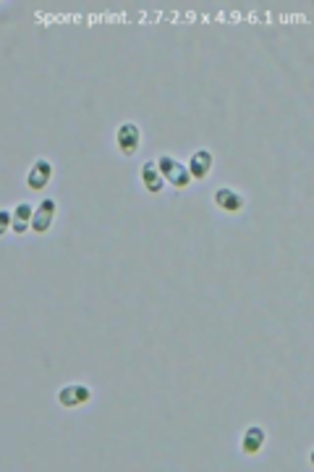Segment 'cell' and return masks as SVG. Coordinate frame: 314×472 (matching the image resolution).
<instances>
[{
    "label": "cell",
    "mask_w": 314,
    "mask_h": 472,
    "mask_svg": "<svg viewBox=\"0 0 314 472\" xmlns=\"http://www.w3.org/2000/svg\"><path fill=\"white\" fill-rule=\"evenodd\" d=\"M115 145L121 150L123 155H137L139 145H142V129H139L137 123H121L118 126V134H115Z\"/></svg>",
    "instance_id": "3"
},
{
    "label": "cell",
    "mask_w": 314,
    "mask_h": 472,
    "mask_svg": "<svg viewBox=\"0 0 314 472\" xmlns=\"http://www.w3.org/2000/svg\"><path fill=\"white\" fill-rule=\"evenodd\" d=\"M89 399H92V391H89L87 383H68L58 391V404L66 409H76L81 404H87Z\"/></svg>",
    "instance_id": "2"
},
{
    "label": "cell",
    "mask_w": 314,
    "mask_h": 472,
    "mask_svg": "<svg viewBox=\"0 0 314 472\" xmlns=\"http://www.w3.org/2000/svg\"><path fill=\"white\" fill-rule=\"evenodd\" d=\"M157 168H160L165 184H170V187L184 189V187H189V181H192L189 165L178 163L176 158H170V155H162V158H157Z\"/></svg>",
    "instance_id": "1"
},
{
    "label": "cell",
    "mask_w": 314,
    "mask_h": 472,
    "mask_svg": "<svg viewBox=\"0 0 314 472\" xmlns=\"http://www.w3.org/2000/svg\"><path fill=\"white\" fill-rule=\"evenodd\" d=\"M212 171V153L209 150H197L192 155V160H189V173H192V179H204L207 173Z\"/></svg>",
    "instance_id": "9"
},
{
    "label": "cell",
    "mask_w": 314,
    "mask_h": 472,
    "mask_svg": "<svg viewBox=\"0 0 314 472\" xmlns=\"http://www.w3.org/2000/svg\"><path fill=\"white\" fill-rule=\"evenodd\" d=\"M142 184L152 195H160L162 189H165V179H162L160 168H157V160H150V163L142 165Z\"/></svg>",
    "instance_id": "8"
},
{
    "label": "cell",
    "mask_w": 314,
    "mask_h": 472,
    "mask_svg": "<svg viewBox=\"0 0 314 472\" xmlns=\"http://www.w3.org/2000/svg\"><path fill=\"white\" fill-rule=\"evenodd\" d=\"M309 462H312V464H314V451H312V454H309Z\"/></svg>",
    "instance_id": "12"
},
{
    "label": "cell",
    "mask_w": 314,
    "mask_h": 472,
    "mask_svg": "<svg viewBox=\"0 0 314 472\" xmlns=\"http://www.w3.org/2000/svg\"><path fill=\"white\" fill-rule=\"evenodd\" d=\"M215 205H218L223 212H239V210H244L246 200H244V195H239L236 189L220 187L218 192H215Z\"/></svg>",
    "instance_id": "6"
},
{
    "label": "cell",
    "mask_w": 314,
    "mask_h": 472,
    "mask_svg": "<svg viewBox=\"0 0 314 472\" xmlns=\"http://www.w3.org/2000/svg\"><path fill=\"white\" fill-rule=\"evenodd\" d=\"M265 428H259V425H249L246 428V433H244V438H241V451L244 454H259L262 451V446H265Z\"/></svg>",
    "instance_id": "7"
},
{
    "label": "cell",
    "mask_w": 314,
    "mask_h": 472,
    "mask_svg": "<svg viewBox=\"0 0 314 472\" xmlns=\"http://www.w3.org/2000/svg\"><path fill=\"white\" fill-rule=\"evenodd\" d=\"M56 212H58L56 200H42L40 207H34V218H32V231L34 234H45V231L53 226Z\"/></svg>",
    "instance_id": "5"
},
{
    "label": "cell",
    "mask_w": 314,
    "mask_h": 472,
    "mask_svg": "<svg viewBox=\"0 0 314 472\" xmlns=\"http://www.w3.org/2000/svg\"><path fill=\"white\" fill-rule=\"evenodd\" d=\"M32 218H34V207L32 205H16L14 210V234H24L26 228H32Z\"/></svg>",
    "instance_id": "10"
},
{
    "label": "cell",
    "mask_w": 314,
    "mask_h": 472,
    "mask_svg": "<svg viewBox=\"0 0 314 472\" xmlns=\"http://www.w3.org/2000/svg\"><path fill=\"white\" fill-rule=\"evenodd\" d=\"M14 226V210H0V231H9Z\"/></svg>",
    "instance_id": "11"
},
{
    "label": "cell",
    "mask_w": 314,
    "mask_h": 472,
    "mask_svg": "<svg viewBox=\"0 0 314 472\" xmlns=\"http://www.w3.org/2000/svg\"><path fill=\"white\" fill-rule=\"evenodd\" d=\"M50 179H53V165H50V160L40 158V160H34V165L26 173V187L32 192H42L50 184Z\"/></svg>",
    "instance_id": "4"
}]
</instances>
